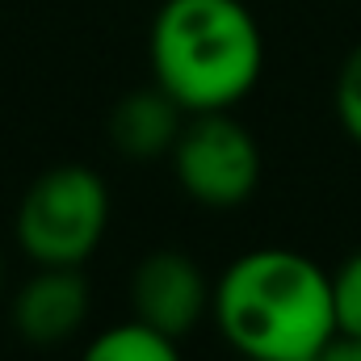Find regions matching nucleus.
<instances>
[{"mask_svg": "<svg viewBox=\"0 0 361 361\" xmlns=\"http://www.w3.org/2000/svg\"><path fill=\"white\" fill-rule=\"evenodd\" d=\"M210 319L248 361H315L336 336L332 273L294 248H252L219 273Z\"/></svg>", "mask_w": 361, "mask_h": 361, "instance_id": "obj_1", "label": "nucleus"}, {"mask_svg": "<svg viewBox=\"0 0 361 361\" xmlns=\"http://www.w3.org/2000/svg\"><path fill=\"white\" fill-rule=\"evenodd\" d=\"M147 59L156 89L180 114H223L257 89L265 72V38L244 0H164Z\"/></svg>", "mask_w": 361, "mask_h": 361, "instance_id": "obj_2", "label": "nucleus"}, {"mask_svg": "<svg viewBox=\"0 0 361 361\" xmlns=\"http://www.w3.org/2000/svg\"><path fill=\"white\" fill-rule=\"evenodd\" d=\"M109 227V189L89 164H55L17 206L13 240L34 265H85Z\"/></svg>", "mask_w": 361, "mask_h": 361, "instance_id": "obj_3", "label": "nucleus"}, {"mask_svg": "<svg viewBox=\"0 0 361 361\" xmlns=\"http://www.w3.org/2000/svg\"><path fill=\"white\" fill-rule=\"evenodd\" d=\"M173 173L180 189L214 210H231L257 193L261 180V147L257 139L223 109V114H193L173 147Z\"/></svg>", "mask_w": 361, "mask_h": 361, "instance_id": "obj_4", "label": "nucleus"}, {"mask_svg": "<svg viewBox=\"0 0 361 361\" xmlns=\"http://www.w3.org/2000/svg\"><path fill=\"white\" fill-rule=\"evenodd\" d=\"M210 281L193 257H185L177 248H156L139 261V269L130 277V302H135V319L185 336L197 328V319L210 311Z\"/></svg>", "mask_w": 361, "mask_h": 361, "instance_id": "obj_5", "label": "nucleus"}, {"mask_svg": "<svg viewBox=\"0 0 361 361\" xmlns=\"http://www.w3.org/2000/svg\"><path fill=\"white\" fill-rule=\"evenodd\" d=\"M89 281L80 265H38L13 298V328L30 345H63L89 319Z\"/></svg>", "mask_w": 361, "mask_h": 361, "instance_id": "obj_6", "label": "nucleus"}, {"mask_svg": "<svg viewBox=\"0 0 361 361\" xmlns=\"http://www.w3.org/2000/svg\"><path fill=\"white\" fill-rule=\"evenodd\" d=\"M177 135H180V105L173 97H164L160 89L130 92L109 114V139L130 160L173 156Z\"/></svg>", "mask_w": 361, "mask_h": 361, "instance_id": "obj_7", "label": "nucleus"}, {"mask_svg": "<svg viewBox=\"0 0 361 361\" xmlns=\"http://www.w3.org/2000/svg\"><path fill=\"white\" fill-rule=\"evenodd\" d=\"M80 361H180L177 336L143 324V319H126V324H109L105 332H97Z\"/></svg>", "mask_w": 361, "mask_h": 361, "instance_id": "obj_8", "label": "nucleus"}, {"mask_svg": "<svg viewBox=\"0 0 361 361\" xmlns=\"http://www.w3.org/2000/svg\"><path fill=\"white\" fill-rule=\"evenodd\" d=\"M332 302H336V332L361 336V252H353L332 273Z\"/></svg>", "mask_w": 361, "mask_h": 361, "instance_id": "obj_9", "label": "nucleus"}, {"mask_svg": "<svg viewBox=\"0 0 361 361\" xmlns=\"http://www.w3.org/2000/svg\"><path fill=\"white\" fill-rule=\"evenodd\" d=\"M336 114H341V126L349 130V139L361 143V47H353V55L345 59V68L336 76Z\"/></svg>", "mask_w": 361, "mask_h": 361, "instance_id": "obj_10", "label": "nucleus"}, {"mask_svg": "<svg viewBox=\"0 0 361 361\" xmlns=\"http://www.w3.org/2000/svg\"><path fill=\"white\" fill-rule=\"evenodd\" d=\"M315 361H361V336H332V345L319 353Z\"/></svg>", "mask_w": 361, "mask_h": 361, "instance_id": "obj_11", "label": "nucleus"}, {"mask_svg": "<svg viewBox=\"0 0 361 361\" xmlns=\"http://www.w3.org/2000/svg\"><path fill=\"white\" fill-rule=\"evenodd\" d=\"M0 286H4V261H0Z\"/></svg>", "mask_w": 361, "mask_h": 361, "instance_id": "obj_12", "label": "nucleus"}]
</instances>
